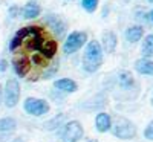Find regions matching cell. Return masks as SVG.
<instances>
[{"instance_id":"obj_16","label":"cell","mask_w":153,"mask_h":142,"mask_svg":"<svg viewBox=\"0 0 153 142\" xmlns=\"http://www.w3.org/2000/svg\"><path fill=\"white\" fill-rule=\"evenodd\" d=\"M48 23L51 24V28H52V31L58 35V37H61L63 34H65V29H66V26H65V23H63L58 17H55V16H51V17H48Z\"/></svg>"},{"instance_id":"obj_3","label":"cell","mask_w":153,"mask_h":142,"mask_svg":"<svg viewBox=\"0 0 153 142\" xmlns=\"http://www.w3.org/2000/svg\"><path fill=\"white\" fill-rule=\"evenodd\" d=\"M87 41V34L81 32V31H75L71 32V35L66 38L65 44H63V50H65L66 55L75 54L76 50H80L83 47V44Z\"/></svg>"},{"instance_id":"obj_20","label":"cell","mask_w":153,"mask_h":142,"mask_svg":"<svg viewBox=\"0 0 153 142\" xmlns=\"http://www.w3.org/2000/svg\"><path fill=\"white\" fill-rule=\"evenodd\" d=\"M98 2L100 0H81V6L87 12H95V9L98 8Z\"/></svg>"},{"instance_id":"obj_6","label":"cell","mask_w":153,"mask_h":142,"mask_svg":"<svg viewBox=\"0 0 153 142\" xmlns=\"http://www.w3.org/2000/svg\"><path fill=\"white\" fill-rule=\"evenodd\" d=\"M25 112L32 115V116H43L49 112V104L45 101V99H40V98H28L25 101Z\"/></svg>"},{"instance_id":"obj_1","label":"cell","mask_w":153,"mask_h":142,"mask_svg":"<svg viewBox=\"0 0 153 142\" xmlns=\"http://www.w3.org/2000/svg\"><path fill=\"white\" fill-rule=\"evenodd\" d=\"M103 64V46L97 40L89 41L83 55V69L86 72H95Z\"/></svg>"},{"instance_id":"obj_2","label":"cell","mask_w":153,"mask_h":142,"mask_svg":"<svg viewBox=\"0 0 153 142\" xmlns=\"http://www.w3.org/2000/svg\"><path fill=\"white\" fill-rule=\"evenodd\" d=\"M112 132H113V135L117 138L127 141V139H133L136 136V127L129 119L120 116V118L115 119V122L112 125Z\"/></svg>"},{"instance_id":"obj_19","label":"cell","mask_w":153,"mask_h":142,"mask_svg":"<svg viewBox=\"0 0 153 142\" xmlns=\"http://www.w3.org/2000/svg\"><path fill=\"white\" fill-rule=\"evenodd\" d=\"M17 127L14 118H2L0 119V132H12Z\"/></svg>"},{"instance_id":"obj_4","label":"cell","mask_w":153,"mask_h":142,"mask_svg":"<svg viewBox=\"0 0 153 142\" xmlns=\"http://www.w3.org/2000/svg\"><path fill=\"white\" fill-rule=\"evenodd\" d=\"M3 99H5V106L12 109L19 104L20 99V86L17 80H8L5 84L3 90Z\"/></svg>"},{"instance_id":"obj_12","label":"cell","mask_w":153,"mask_h":142,"mask_svg":"<svg viewBox=\"0 0 153 142\" xmlns=\"http://www.w3.org/2000/svg\"><path fill=\"white\" fill-rule=\"evenodd\" d=\"M40 12H42V9H40V6H38L35 2H28L26 5L23 6V9H22L23 18H26V20H32V18L38 17V16H40Z\"/></svg>"},{"instance_id":"obj_28","label":"cell","mask_w":153,"mask_h":142,"mask_svg":"<svg viewBox=\"0 0 153 142\" xmlns=\"http://www.w3.org/2000/svg\"><path fill=\"white\" fill-rule=\"evenodd\" d=\"M149 2H150V3H153V0H149Z\"/></svg>"},{"instance_id":"obj_17","label":"cell","mask_w":153,"mask_h":142,"mask_svg":"<svg viewBox=\"0 0 153 142\" xmlns=\"http://www.w3.org/2000/svg\"><path fill=\"white\" fill-rule=\"evenodd\" d=\"M118 83L124 89H130L135 84V80H133V76H132V73L129 70H121L118 73Z\"/></svg>"},{"instance_id":"obj_26","label":"cell","mask_w":153,"mask_h":142,"mask_svg":"<svg viewBox=\"0 0 153 142\" xmlns=\"http://www.w3.org/2000/svg\"><path fill=\"white\" fill-rule=\"evenodd\" d=\"M14 142H22V139H20V138H17V139H14Z\"/></svg>"},{"instance_id":"obj_8","label":"cell","mask_w":153,"mask_h":142,"mask_svg":"<svg viewBox=\"0 0 153 142\" xmlns=\"http://www.w3.org/2000/svg\"><path fill=\"white\" fill-rule=\"evenodd\" d=\"M117 35H115L112 31H106L103 34V40H101V46H103V50L107 54H112L115 49H117Z\"/></svg>"},{"instance_id":"obj_13","label":"cell","mask_w":153,"mask_h":142,"mask_svg":"<svg viewBox=\"0 0 153 142\" xmlns=\"http://www.w3.org/2000/svg\"><path fill=\"white\" fill-rule=\"evenodd\" d=\"M28 35H29V26H26V28H22L20 31H17V34L14 35V38L11 40L9 49H11V50H16L17 47H20V46L25 43V40L28 38Z\"/></svg>"},{"instance_id":"obj_15","label":"cell","mask_w":153,"mask_h":142,"mask_svg":"<svg viewBox=\"0 0 153 142\" xmlns=\"http://www.w3.org/2000/svg\"><path fill=\"white\" fill-rule=\"evenodd\" d=\"M57 49H58V46H57V41H55V40H46V41L43 43V46L40 47V54H42L45 58L51 60V58L55 57Z\"/></svg>"},{"instance_id":"obj_24","label":"cell","mask_w":153,"mask_h":142,"mask_svg":"<svg viewBox=\"0 0 153 142\" xmlns=\"http://www.w3.org/2000/svg\"><path fill=\"white\" fill-rule=\"evenodd\" d=\"M6 66H8V63L5 60H0V72H5L6 70Z\"/></svg>"},{"instance_id":"obj_14","label":"cell","mask_w":153,"mask_h":142,"mask_svg":"<svg viewBox=\"0 0 153 142\" xmlns=\"http://www.w3.org/2000/svg\"><path fill=\"white\" fill-rule=\"evenodd\" d=\"M143 35H144V28L135 24V26H130L126 31V40L129 43H138L143 38Z\"/></svg>"},{"instance_id":"obj_29","label":"cell","mask_w":153,"mask_h":142,"mask_svg":"<svg viewBox=\"0 0 153 142\" xmlns=\"http://www.w3.org/2000/svg\"><path fill=\"white\" fill-rule=\"evenodd\" d=\"M152 106H153V98H152Z\"/></svg>"},{"instance_id":"obj_10","label":"cell","mask_w":153,"mask_h":142,"mask_svg":"<svg viewBox=\"0 0 153 142\" xmlns=\"http://www.w3.org/2000/svg\"><path fill=\"white\" fill-rule=\"evenodd\" d=\"M135 70L141 75L153 76V60L150 58H139L135 61Z\"/></svg>"},{"instance_id":"obj_9","label":"cell","mask_w":153,"mask_h":142,"mask_svg":"<svg viewBox=\"0 0 153 142\" xmlns=\"http://www.w3.org/2000/svg\"><path fill=\"white\" fill-rule=\"evenodd\" d=\"M95 127L100 133H106L112 128V118L109 113H98L95 118Z\"/></svg>"},{"instance_id":"obj_30","label":"cell","mask_w":153,"mask_h":142,"mask_svg":"<svg viewBox=\"0 0 153 142\" xmlns=\"http://www.w3.org/2000/svg\"><path fill=\"white\" fill-rule=\"evenodd\" d=\"M91 142H97V141H91Z\"/></svg>"},{"instance_id":"obj_11","label":"cell","mask_w":153,"mask_h":142,"mask_svg":"<svg viewBox=\"0 0 153 142\" xmlns=\"http://www.w3.org/2000/svg\"><path fill=\"white\" fill-rule=\"evenodd\" d=\"M54 87L61 90V92H66V93H74L76 92V89H78V86H76L75 81L69 80V78H61V80H57L54 83Z\"/></svg>"},{"instance_id":"obj_18","label":"cell","mask_w":153,"mask_h":142,"mask_svg":"<svg viewBox=\"0 0 153 142\" xmlns=\"http://www.w3.org/2000/svg\"><path fill=\"white\" fill-rule=\"evenodd\" d=\"M141 52H143L144 58H152L153 57V34H150V35H147L144 38Z\"/></svg>"},{"instance_id":"obj_7","label":"cell","mask_w":153,"mask_h":142,"mask_svg":"<svg viewBox=\"0 0 153 142\" xmlns=\"http://www.w3.org/2000/svg\"><path fill=\"white\" fill-rule=\"evenodd\" d=\"M12 66H14V70L19 76H26L31 70V63L26 57H23V55H17L14 57V60H12Z\"/></svg>"},{"instance_id":"obj_22","label":"cell","mask_w":153,"mask_h":142,"mask_svg":"<svg viewBox=\"0 0 153 142\" xmlns=\"http://www.w3.org/2000/svg\"><path fill=\"white\" fill-rule=\"evenodd\" d=\"M58 70V61H54V64L51 66V69H48L46 72H45V78H51V76H54L55 75V72Z\"/></svg>"},{"instance_id":"obj_21","label":"cell","mask_w":153,"mask_h":142,"mask_svg":"<svg viewBox=\"0 0 153 142\" xmlns=\"http://www.w3.org/2000/svg\"><path fill=\"white\" fill-rule=\"evenodd\" d=\"M65 121V115H58V116H55V118L52 119V121H49L45 127L48 128V130H54V128H57V127H60V124Z\"/></svg>"},{"instance_id":"obj_5","label":"cell","mask_w":153,"mask_h":142,"mask_svg":"<svg viewBox=\"0 0 153 142\" xmlns=\"http://www.w3.org/2000/svg\"><path fill=\"white\" fill-rule=\"evenodd\" d=\"M83 135H84V132H83L81 124L78 121H71L63 128L61 141L63 142H78L83 138Z\"/></svg>"},{"instance_id":"obj_25","label":"cell","mask_w":153,"mask_h":142,"mask_svg":"<svg viewBox=\"0 0 153 142\" xmlns=\"http://www.w3.org/2000/svg\"><path fill=\"white\" fill-rule=\"evenodd\" d=\"M150 21H152V23H153V9H152V11H150Z\"/></svg>"},{"instance_id":"obj_27","label":"cell","mask_w":153,"mask_h":142,"mask_svg":"<svg viewBox=\"0 0 153 142\" xmlns=\"http://www.w3.org/2000/svg\"><path fill=\"white\" fill-rule=\"evenodd\" d=\"M0 99H2V87H0Z\"/></svg>"},{"instance_id":"obj_23","label":"cell","mask_w":153,"mask_h":142,"mask_svg":"<svg viewBox=\"0 0 153 142\" xmlns=\"http://www.w3.org/2000/svg\"><path fill=\"white\" fill-rule=\"evenodd\" d=\"M144 138L149 139V141H153V121H150L149 125L146 127V130H144Z\"/></svg>"}]
</instances>
